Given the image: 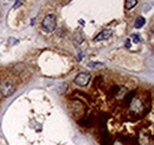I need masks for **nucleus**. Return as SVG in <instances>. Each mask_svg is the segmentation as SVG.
Masks as SVG:
<instances>
[{
    "mask_svg": "<svg viewBox=\"0 0 154 145\" xmlns=\"http://www.w3.org/2000/svg\"><path fill=\"white\" fill-rule=\"evenodd\" d=\"M16 91V86H14V82L10 79H6V80H2L0 82V94L5 98L12 95Z\"/></svg>",
    "mask_w": 154,
    "mask_h": 145,
    "instance_id": "obj_1",
    "label": "nucleus"
},
{
    "mask_svg": "<svg viewBox=\"0 0 154 145\" xmlns=\"http://www.w3.org/2000/svg\"><path fill=\"white\" fill-rule=\"evenodd\" d=\"M43 29L46 32H52L56 29V17L54 14H46L43 20Z\"/></svg>",
    "mask_w": 154,
    "mask_h": 145,
    "instance_id": "obj_2",
    "label": "nucleus"
},
{
    "mask_svg": "<svg viewBox=\"0 0 154 145\" xmlns=\"http://www.w3.org/2000/svg\"><path fill=\"white\" fill-rule=\"evenodd\" d=\"M90 79H91V76L88 72H79L76 77H75V83H76L77 86L85 87L89 83Z\"/></svg>",
    "mask_w": 154,
    "mask_h": 145,
    "instance_id": "obj_3",
    "label": "nucleus"
},
{
    "mask_svg": "<svg viewBox=\"0 0 154 145\" xmlns=\"http://www.w3.org/2000/svg\"><path fill=\"white\" fill-rule=\"evenodd\" d=\"M112 34H113V31L112 30H109V29H107V30H103V31H101L98 35H97L95 38H94V40L95 42H100V40H106V39H108L109 37L112 36Z\"/></svg>",
    "mask_w": 154,
    "mask_h": 145,
    "instance_id": "obj_4",
    "label": "nucleus"
},
{
    "mask_svg": "<svg viewBox=\"0 0 154 145\" xmlns=\"http://www.w3.org/2000/svg\"><path fill=\"white\" fill-rule=\"evenodd\" d=\"M135 27L136 29H140V27H142L143 25H145V18L143 17H137L136 20H135Z\"/></svg>",
    "mask_w": 154,
    "mask_h": 145,
    "instance_id": "obj_5",
    "label": "nucleus"
},
{
    "mask_svg": "<svg viewBox=\"0 0 154 145\" xmlns=\"http://www.w3.org/2000/svg\"><path fill=\"white\" fill-rule=\"evenodd\" d=\"M136 4H137V0H126V8L132 10L133 7H135Z\"/></svg>",
    "mask_w": 154,
    "mask_h": 145,
    "instance_id": "obj_6",
    "label": "nucleus"
},
{
    "mask_svg": "<svg viewBox=\"0 0 154 145\" xmlns=\"http://www.w3.org/2000/svg\"><path fill=\"white\" fill-rule=\"evenodd\" d=\"M89 68H100V67H103V63H100V62H90L88 64Z\"/></svg>",
    "mask_w": 154,
    "mask_h": 145,
    "instance_id": "obj_7",
    "label": "nucleus"
},
{
    "mask_svg": "<svg viewBox=\"0 0 154 145\" xmlns=\"http://www.w3.org/2000/svg\"><path fill=\"white\" fill-rule=\"evenodd\" d=\"M131 38L133 39V42H134V43H139V42L141 40V39H140V37L137 36V35H132V36H131Z\"/></svg>",
    "mask_w": 154,
    "mask_h": 145,
    "instance_id": "obj_8",
    "label": "nucleus"
},
{
    "mask_svg": "<svg viewBox=\"0 0 154 145\" xmlns=\"http://www.w3.org/2000/svg\"><path fill=\"white\" fill-rule=\"evenodd\" d=\"M18 43V39L16 38H10V45H13V44H17Z\"/></svg>",
    "mask_w": 154,
    "mask_h": 145,
    "instance_id": "obj_9",
    "label": "nucleus"
},
{
    "mask_svg": "<svg viewBox=\"0 0 154 145\" xmlns=\"http://www.w3.org/2000/svg\"><path fill=\"white\" fill-rule=\"evenodd\" d=\"M20 5H21V0H17V4L13 6V8H17V7H19Z\"/></svg>",
    "mask_w": 154,
    "mask_h": 145,
    "instance_id": "obj_10",
    "label": "nucleus"
},
{
    "mask_svg": "<svg viewBox=\"0 0 154 145\" xmlns=\"http://www.w3.org/2000/svg\"><path fill=\"white\" fill-rule=\"evenodd\" d=\"M126 48H131V39L126 40Z\"/></svg>",
    "mask_w": 154,
    "mask_h": 145,
    "instance_id": "obj_11",
    "label": "nucleus"
},
{
    "mask_svg": "<svg viewBox=\"0 0 154 145\" xmlns=\"http://www.w3.org/2000/svg\"><path fill=\"white\" fill-rule=\"evenodd\" d=\"M113 145H125L122 142H115V143H113Z\"/></svg>",
    "mask_w": 154,
    "mask_h": 145,
    "instance_id": "obj_12",
    "label": "nucleus"
},
{
    "mask_svg": "<svg viewBox=\"0 0 154 145\" xmlns=\"http://www.w3.org/2000/svg\"><path fill=\"white\" fill-rule=\"evenodd\" d=\"M1 42H2V39H1V38H0V43H1Z\"/></svg>",
    "mask_w": 154,
    "mask_h": 145,
    "instance_id": "obj_13",
    "label": "nucleus"
}]
</instances>
